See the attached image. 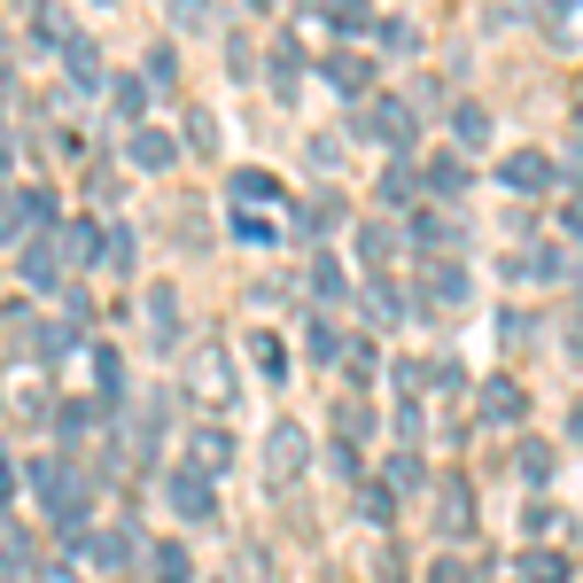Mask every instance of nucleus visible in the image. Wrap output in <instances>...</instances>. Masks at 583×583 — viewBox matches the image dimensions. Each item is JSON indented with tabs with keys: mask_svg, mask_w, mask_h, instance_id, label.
<instances>
[{
	"mask_svg": "<svg viewBox=\"0 0 583 583\" xmlns=\"http://www.w3.org/2000/svg\"><path fill=\"white\" fill-rule=\"evenodd\" d=\"M9 498H16V459L0 451V506H9Z\"/></svg>",
	"mask_w": 583,
	"mask_h": 583,
	"instance_id": "8fccbe9b",
	"label": "nucleus"
},
{
	"mask_svg": "<svg viewBox=\"0 0 583 583\" xmlns=\"http://www.w3.org/2000/svg\"><path fill=\"white\" fill-rule=\"evenodd\" d=\"M436 537L444 545L475 537V490H467V475H436Z\"/></svg>",
	"mask_w": 583,
	"mask_h": 583,
	"instance_id": "39448f33",
	"label": "nucleus"
},
{
	"mask_svg": "<svg viewBox=\"0 0 583 583\" xmlns=\"http://www.w3.org/2000/svg\"><path fill=\"white\" fill-rule=\"evenodd\" d=\"M498 180H506V187H514V195H545V187H552V180H560V163H552V156H545V148H514V156H506V163H498Z\"/></svg>",
	"mask_w": 583,
	"mask_h": 583,
	"instance_id": "6e6552de",
	"label": "nucleus"
},
{
	"mask_svg": "<svg viewBox=\"0 0 583 583\" xmlns=\"http://www.w3.org/2000/svg\"><path fill=\"white\" fill-rule=\"evenodd\" d=\"M187 397H195L203 412H226V404L241 397V374H233V358H226L218 343H195V351H187Z\"/></svg>",
	"mask_w": 583,
	"mask_h": 583,
	"instance_id": "7ed1b4c3",
	"label": "nucleus"
},
{
	"mask_svg": "<svg viewBox=\"0 0 583 583\" xmlns=\"http://www.w3.org/2000/svg\"><path fill=\"white\" fill-rule=\"evenodd\" d=\"M522 575H529V583H568V560H560V552H529Z\"/></svg>",
	"mask_w": 583,
	"mask_h": 583,
	"instance_id": "e433bc0d",
	"label": "nucleus"
},
{
	"mask_svg": "<svg viewBox=\"0 0 583 583\" xmlns=\"http://www.w3.org/2000/svg\"><path fill=\"white\" fill-rule=\"evenodd\" d=\"M351 133L374 140V148H389V156H404L412 140H421V117H412V102H397V94H366L358 117H351Z\"/></svg>",
	"mask_w": 583,
	"mask_h": 583,
	"instance_id": "f03ea898",
	"label": "nucleus"
},
{
	"mask_svg": "<svg viewBox=\"0 0 583 583\" xmlns=\"http://www.w3.org/2000/svg\"><path fill=\"white\" fill-rule=\"evenodd\" d=\"M0 241H24V195H0Z\"/></svg>",
	"mask_w": 583,
	"mask_h": 583,
	"instance_id": "79ce46f5",
	"label": "nucleus"
},
{
	"mask_svg": "<svg viewBox=\"0 0 583 583\" xmlns=\"http://www.w3.org/2000/svg\"><path fill=\"white\" fill-rule=\"evenodd\" d=\"M568 436H575V444H583V397H575V412H568Z\"/></svg>",
	"mask_w": 583,
	"mask_h": 583,
	"instance_id": "3c124183",
	"label": "nucleus"
},
{
	"mask_svg": "<svg viewBox=\"0 0 583 583\" xmlns=\"http://www.w3.org/2000/svg\"><path fill=\"white\" fill-rule=\"evenodd\" d=\"M0 412H9V389H0Z\"/></svg>",
	"mask_w": 583,
	"mask_h": 583,
	"instance_id": "864d4df0",
	"label": "nucleus"
},
{
	"mask_svg": "<svg viewBox=\"0 0 583 583\" xmlns=\"http://www.w3.org/2000/svg\"><path fill=\"white\" fill-rule=\"evenodd\" d=\"M421 195V163H389L381 172V203H412Z\"/></svg>",
	"mask_w": 583,
	"mask_h": 583,
	"instance_id": "7c9ffc66",
	"label": "nucleus"
},
{
	"mask_svg": "<svg viewBox=\"0 0 583 583\" xmlns=\"http://www.w3.org/2000/svg\"><path fill=\"white\" fill-rule=\"evenodd\" d=\"M381 490H389V498H404V490H428V467H421V451H397V459L381 467Z\"/></svg>",
	"mask_w": 583,
	"mask_h": 583,
	"instance_id": "412c9836",
	"label": "nucleus"
},
{
	"mask_svg": "<svg viewBox=\"0 0 583 583\" xmlns=\"http://www.w3.org/2000/svg\"><path fill=\"white\" fill-rule=\"evenodd\" d=\"M374 39H381V55H421V32H412L404 16H389V24H374Z\"/></svg>",
	"mask_w": 583,
	"mask_h": 583,
	"instance_id": "72a5a7b5",
	"label": "nucleus"
},
{
	"mask_svg": "<svg viewBox=\"0 0 583 583\" xmlns=\"http://www.w3.org/2000/svg\"><path fill=\"white\" fill-rule=\"evenodd\" d=\"M335 218H343V203H335V195L319 187V195L304 203V241H319V226H335Z\"/></svg>",
	"mask_w": 583,
	"mask_h": 583,
	"instance_id": "c9c22d12",
	"label": "nucleus"
},
{
	"mask_svg": "<svg viewBox=\"0 0 583 583\" xmlns=\"http://www.w3.org/2000/svg\"><path fill=\"white\" fill-rule=\"evenodd\" d=\"M0 568H9V575H24V568H32V537H24L16 522H0Z\"/></svg>",
	"mask_w": 583,
	"mask_h": 583,
	"instance_id": "473e14b6",
	"label": "nucleus"
},
{
	"mask_svg": "<svg viewBox=\"0 0 583 583\" xmlns=\"http://www.w3.org/2000/svg\"><path fill=\"white\" fill-rule=\"evenodd\" d=\"M187 140H195V156H210V148H218V125H210V110H187Z\"/></svg>",
	"mask_w": 583,
	"mask_h": 583,
	"instance_id": "ea45409f",
	"label": "nucleus"
},
{
	"mask_svg": "<svg viewBox=\"0 0 583 583\" xmlns=\"http://www.w3.org/2000/svg\"><path fill=\"white\" fill-rule=\"evenodd\" d=\"M514 467H522L529 482H545V475H552V444H522V451H514Z\"/></svg>",
	"mask_w": 583,
	"mask_h": 583,
	"instance_id": "4c0bfd02",
	"label": "nucleus"
},
{
	"mask_svg": "<svg viewBox=\"0 0 583 583\" xmlns=\"http://www.w3.org/2000/svg\"><path fill=\"white\" fill-rule=\"evenodd\" d=\"M249 9H273V0H249Z\"/></svg>",
	"mask_w": 583,
	"mask_h": 583,
	"instance_id": "603ef678",
	"label": "nucleus"
},
{
	"mask_svg": "<svg viewBox=\"0 0 583 583\" xmlns=\"http://www.w3.org/2000/svg\"><path fill=\"white\" fill-rule=\"evenodd\" d=\"M62 70L78 78V87H102V78H110V70H102V47H94V39H78V32L62 39Z\"/></svg>",
	"mask_w": 583,
	"mask_h": 583,
	"instance_id": "a211bd4d",
	"label": "nucleus"
},
{
	"mask_svg": "<svg viewBox=\"0 0 583 583\" xmlns=\"http://www.w3.org/2000/svg\"><path fill=\"white\" fill-rule=\"evenodd\" d=\"M358 258H366V273H381V265L397 258V226H381V218L358 226Z\"/></svg>",
	"mask_w": 583,
	"mask_h": 583,
	"instance_id": "b1692460",
	"label": "nucleus"
},
{
	"mask_svg": "<svg viewBox=\"0 0 583 583\" xmlns=\"http://www.w3.org/2000/svg\"><path fill=\"white\" fill-rule=\"evenodd\" d=\"M304 358H311V366H335V358H343V335H335L327 319H304Z\"/></svg>",
	"mask_w": 583,
	"mask_h": 583,
	"instance_id": "a878e982",
	"label": "nucleus"
},
{
	"mask_svg": "<svg viewBox=\"0 0 583 583\" xmlns=\"http://www.w3.org/2000/svg\"><path fill=\"white\" fill-rule=\"evenodd\" d=\"M421 180H428L436 195H459V187H467V163H459V156H436V163H421Z\"/></svg>",
	"mask_w": 583,
	"mask_h": 583,
	"instance_id": "2f4dec72",
	"label": "nucleus"
},
{
	"mask_svg": "<svg viewBox=\"0 0 583 583\" xmlns=\"http://www.w3.org/2000/svg\"><path fill=\"white\" fill-rule=\"evenodd\" d=\"M319 78H327V87H335V94H351V102H366V87H374V70H366V55H327L319 62Z\"/></svg>",
	"mask_w": 583,
	"mask_h": 583,
	"instance_id": "ddd939ff",
	"label": "nucleus"
},
{
	"mask_svg": "<svg viewBox=\"0 0 583 583\" xmlns=\"http://www.w3.org/2000/svg\"><path fill=\"white\" fill-rule=\"evenodd\" d=\"M148 335L156 351H180V288H148Z\"/></svg>",
	"mask_w": 583,
	"mask_h": 583,
	"instance_id": "2eb2a0df",
	"label": "nucleus"
},
{
	"mask_svg": "<svg viewBox=\"0 0 583 583\" xmlns=\"http://www.w3.org/2000/svg\"><path fill=\"white\" fill-rule=\"evenodd\" d=\"M140 552V537L133 529H102V537H78V560H87V568H125Z\"/></svg>",
	"mask_w": 583,
	"mask_h": 583,
	"instance_id": "4468645a",
	"label": "nucleus"
},
{
	"mask_svg": "<svg viewBox=\"0 0 583 583\" xmlns=\"http://www.w3.org/2000/svg\"><path fill=\"white\" fill-rule=\"evenodd\" d=\"M110 110H117V125L133 133L140 110H148V78H110Z\"/></svg>",
	"mask_w": 583,
	"mask_h": 583,
	"instance_id": "aec40b11",
	"label": "nucleus"
},
{
	"mask_svg": "<svg viewBox=\"0 0 583 583\" xmlns=\"http://www.w3.org/2000/svg\"><path fill=\"white\" fill-rule=\"evenodd\" d=\"M24 482H32V498L47 506V522H55V529H78V522H87V506H94V482L78 475L62 451H39V459L24 467Z\"/></svg>",
	"mask_w": 583,
	"mask_h": 583,
	"instance_id": "f257e3e1",
	"label": "nucleus"
},
{
	"mask_svg": "<svg viewBox=\"0 0 583 583\" xmlns=\"http://www.w3.org/2000/svg\"><path fill=\"white\" fill-rule=\"evenodd\" d=\"M55 249H62V273L94 265V258H102V226H94V218H62V226H55Z\"/></svg>",
	"mask_w": 583,
	"mask_h": 583,
	"instance_id": "9b49d317",
	"label": "nucleus"
},
{
	"mask_svg": "<svg viewBox=\"0 0 583 583\" xmlns=\"http://www.w3.org/2000/svg\"><path fill=\"white\" fill-rule=\"evenodd\" d=\"M560 233H568V249H583V195L560 203Z\"/></svg>",
	"mask_w": 583,
	"mask_h": 583,
	"instance_id": "37998d69",
	"label": "nucleus"
},
{
	"mask_svg": "<svg viewBox=\"0 0 583 583\" xmlns=\"http://www.w3.org/2000/svg\"><path fill=\"white\" fill-rule=\"evenodd\" d=\"M233 203H241V210H249V203L273 210V203H281V180H273V172H233Z\"/></svg>",
	"mask_w": 583,
	"mask_h": 583,
	"instance_id": "393cba45",
	"label": "nucleus"
},
{
	"mask_svg": "<svg viewBox=\"0 0 583 583\" xmlns=\"http://www.w3.org/2000/svg\"><path fill=\"white\" fill-rule=\"evenodd\" d=\"M366 428H374V421H366V404H358V397H351V404H343V444H358V436H366Z\"/></svg>",
	"mask_w": 583,
	"mask_h": 583,
	"instance_id": "a18cd8bd",
	"label": "nucleus"
},
{
	"mask_svg": "<svg viewBox=\"0 0 583 583\" xmlns=\"http://www.w3.org/2000/svg\"><path fill=\"white\" fill-rule=\"evenodd\" d=\"M172 24H187V32H203V24H210V0H172Z\"/></svg>",
	"mask_w": 583,
	"mask_h": 583,
	"instance_id": "c03bdc74",
	"label": "nucleus"
},
{
	"mask_svg": "<svg viewBox=\"0 0 583 583\" xmlns=\"http://www.w3.org/2000/svg\"><path fill=\"white\" fill-rule=\"evenodd\" d=\"M421 304H467V265L459 258H428V273H421Z\"/></svg>",
	"mask_w": 583,
	"mask_h": 583,
	"instance_id": "f8f14e48",
	"label": "nucleus"
},
{
	"mask_svg": "<svg viewBox=\"0 0 583 583\" xmlns=\"http://www.w3.org/2000/svg\"><path fill=\"white\" fill-rule=\"evenodd\" d=\"M421 428H428V421H421V404H412V397H404V404H397V436L412 444V436H421Z\"/></svg>",
	"mask_w": 583,
	"mask_h": 583,
	"instance_id": "de8ad7c7",
	"label": "nucleus"
},
{
	"mask_svg": "<svg viewBox=\"0 0 583 583\" xmlns=\"http://www.w3.org/2000/svg\"><path fill=\"white\" fill-rule=\"evenodd\" d=\"M148 78H156V87H172V78H180V62H172V47H156V55H148Z\"/></svg>",
	"mask_w": 583,
	"mask_h": 583,
	"instance_id": "49530a36",
	"label": "nucleus"
},
{
	"mask_svg": "<svg viewBox=\"0 0 583 583\" xmlns=\"http://www.w3.org/2000/svg\"><path fill=\"white\" fill-rule=\"evenodd\" d=\"M343 288H351V281H343V265L327 258V249H311V265H304V296H311V304H335Z\"/></svg>",
	"mask_w": 583,
	"mask_h": 583,
	"instance_id": "dca6fc26",
	"label": "nucleus"
},
{
	"mask_svg": "<svg viewBox=\"0 0 583 583\" xmlns=\"http://www.w3.org/2000/svg\"><path fill=\"white\" fill-rule=\"evenodd\" d=\"M358 296H366V311H374V319H397V311H404V304H397V288H389V273H366V288H358Z\"/></svg>",
	"mask_w": 583,
	"mask_h": 583,
	"instance_id": "f704fd0d",
	"label": "nucleus"
},
{
	"mask_svg": "<svg viewBox=\"0 0 583 583\" xmlns=\"http://www.w3.org/2000/svg\"><path fill=\"white\" fill-rule=\"evenodd\" d=\"M475 412H482L490 428H514L522 412H529V389H522V381H506V374H490V381L475 389Z\"/></svg>",
	"mask_w": 583,
	"mask_h": 583,
	"instance_id": "0eeeda50",
	"label": "nucleus"
},
{
	"mask_svg": "<svg viewBox=\"0 0 583 583\" xmlns=\"http://www.w3.org/2000/svg\"><path fill=\"white\" fill-rule=\"evenodd\" d=\"M319 16H327V24H335V32H351V39H374V24H381V16L366 9V0H327V9H319Z\"/></svg>",
	"mask_w": 583,
	"mask_h": 583,
	"instance_id": "6ab92c4d",
	"label": "nucleus"
},
{
	"mask_svg": "<svg viewBox=\"0 0 583 583\" xmlns=\"http://www.w3.org/2000/svg\"><path fill=\"white\" fill-rule=\"evenodd\" d=\"M187 467H195L203 482H218V475L233 467V436H226L218 421H187Z\"/></svg>",
	"mask_w": 583,
	"mask_h": 583,
	"instance_id": "423d86ee",
	"label": "nucleus"
},
{
	"mask_svg": "<svg viewBox=\"0 0 583 583\" xmlns=\"http://www.w3.org/2000/svg\"><path fill=\"white\" fill-rule=\"evenodd\" d=\"M233 241H249V249H273V241H281V226H273L265 210H241V203H233Z\"/></svg>",
	"mask_w": 583,
	"mask_h": 583,
	"instance_id": "bb28decb",
	"label": "nucleus"
},
{
	"mask_svg": "<svg viewBox=\"0 0 583 583\" xmlns=\"http://www.w3.org/2000/svg\"><path fill=\"white\" fill-rule=\"evenodd\" d=\"M304 459H311V436H304L296 421H273V428H265V482L288 490V482L304 475Z\"/></svg>",
	"mask_w": 583,
	"mask_h": 583,
	"instance_id": "20e7f679",
	"label": "nucleus"
},
{
	"mask_svg": "<svg viewBox=\"0 0 583 583\" xmlns=\"http://www.w3.org/2000/svg\"><path fill=\"white\" fill-rule=\"evenodd\" d=\"M148 575H156V583H195V552H187V545H156V552H148Z\"/></svg>",
	"mask_w": 583,
	"mask_h": 583,
	"instance_id": "4be33fe9",
	"label": "nucleus"
},
{
	"mask_svg": "<svg viewBox=\"0 0 583 583\" xmlns=\"http://www.w3.org/2000/svg\"><path fill=\"white\" fill-rule=\"evenodd\" d=\"M249 358H258L265 381H288V351H281V335H265V327H258V335H249Z\"/></svg>",
	"mask_w": 583,
	"mask_h": 583,
	"instance_id": "c756f323",
	"label": "nucleus"
},
{
	"mask_svg": "<svg viewBox=\"0 0 583 583\" xmlns=\"http://www.w3.org/2000/svg\"><path fill=\"white\" fill-rule=\"evenodd\" d=\"M428 583H475V575H467L459 560H436V568H428Z\"/></svg>",
	"mask_w": 583,
	"mask_h": 583,
	"instance_id": "09e8293b",
	"label": "nucleus"
},
{
	"mask_svg": "<svg viewBox=\"0 0 583 583\" xmlns=\"http://www.w3.org/2000/svg\"><path fill=\"white\" fill-rule=\"evenodd\" d=\"M163 506H172L180 522H210V514H218V498H210V482H203L195 467H180L172 482H163Z\"/></svg>",
	"mask_w": 583,
	"mask_h": 583,
	"instance_id": "1a4fd4ad",
	"label": "nucleus"
},
{
	"mask_svg": "<svg viewBox=\"0 0 583 583\" xmlns=\"http://www.w3.org/2000/svg\"><path fill=\"white\" fill-rule=\"evenodd\" d=\"M125 156H133V172H172V163H180V140L156 133V125H133V133H125Z\"/></svg>",
	"mask_w": 583,
	"mask_h": 583,
	"instance_id": "9d476101",
	"label": "nucleus"
},
{
	"mask_svg": "<svg viewBox=\"0 0 583 583\" xmlns=\"http://www.w3.org/2000/svg\"><path fill=\"white\" fill-rule=\"evenodd\" d=\"M451 140H459V148H490V110H482V102H459V110H451Z\"/></svg>",
	"mask_w": 583,
	"mask_h": 583,
	"instance_id": "5701e85b",
	"label": "nucleus"
},
{
	"mask_svg": "<svg viewBox=\"0 0 583 583\" xmlns=\"http://www.w3.org/2000/svg\"><path fill=\"white\" fill-rule=\"evenodd\" d=\"M374 358H381V351H374V335H366V343H343V366H351L358 381H374Z\"/></svg>",
	"mask_w": 583,
	"mask_h": 583,
	"instance_id": "a19ab883",
	"label": "nucleus"
},
{
	"mask_svg": "<svg viewBox=\"0 0 583 583\" xmlns=\"http://www.w3.org/2000/svg\"><path fill=\"white\" fill-rule=\"evenodd\" d=\"M102 9H110V0H102Z\"/></svg>",
	"mask_w": 583,
	"mask_h": 583,
	"instance_id": "5fc2aeb1",
	"label": "nucleus"
},
{
	"mask_svg": "<svg viewBox=\"0 0 583 583\" xmlns=\"http://www.w3.org/2000/svg\"><path fill=\"white\" fill-rule=\"evenodd\" d=\"M358 514H366V522H389V514H397V498H389L381 482H366V490H358Z\"/></svg>",
	"mask_w": 583,
	"mask_h": 583,
	"instance_id": "58836bf2",
	"label": "nucleus"
},
{
	"mask_svg": "<svg viewBox=\"0 0 583 583\" xmlns=\"http://www.w3.org/2000/svg\"><path fill=\"white\" fill-rule=\"evenodd\" d=\"M24 281H32V288H62V249H55V233H39V241L24 249Z\"/></svg>",
	"mask_w": 583,
	"mask_h": 583,
	"instance_id": "f3484780",
	"label": "nucleus"
},
{
	"mask_svg": "<svg viewBox=\"0 0 583 583\" xmlns=\"http://www.w3.org/2000/svg\"><path fill=\"white\" fill-rule=\"evenodd\" d=\"M133 258H140L133 226H102V265H110V273H133Z\"/></svg>",
	"mask_w": 583,
	"mask_h": 583,
	"instance_id": "cd10ccee",
	"label": "nucleus"
},
{
	"mask_svg": "<svg viewBox=\"0 0 583 583\" xmlns=\"http://www.w3.org/2000/svg\"><path fill=\"white\" fill-rule=\"evenodd\" d=\"M94 421H102V404H94V397H62V404H55V428H62V436H87Z\"/></svg>",
	"mask_w": 583,
	"mask_h": 583,
	"instance_id": "c85d7f7f",
	"label": "nucleus"
}]
</instances>
